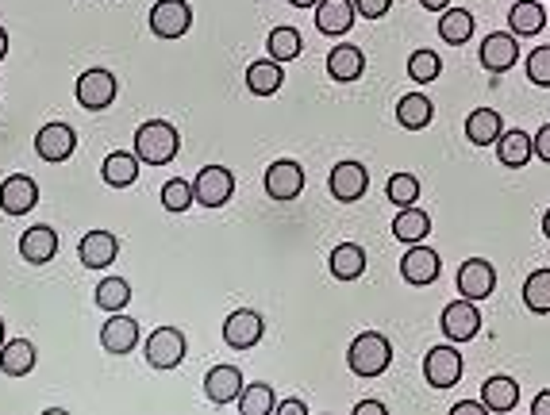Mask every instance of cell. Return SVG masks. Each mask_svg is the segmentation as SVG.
<instances>
[{
  "mask_svg": "<svg viewBox=\"0 0 550 415\" xmlns=\"http://www.w3.org/2000/svg\"><path fill=\"white\" fill-rule=\"evenodd\" d=\"M385 196H389V204H397V208H412V204L420 200V177H416V173H393L389 185H385Z\"/></svg>",
  "mask_w": 550,
  "mask_h": 415,
  "instance_id": "38",
  "label": "cell"
},
{
  "mask_svg": "<svg viewBox=\"0 0 550 415\" xmlns=\"http://www.w3.org/2000/svg\"><path fill=\"white\" fill-rule=\"evenodd\" d=\"M116 254H120V239H116L112 231H89V235L77 243V258H81V266L85 269L112 266Z\"/></svg>",
  "mask_w": 550,
  "mask_h": 415,
  "instance_id": "17",
  "label": "cell"
},
{
  "mask_svg": "<svg viewBox=\"0 0 550 415\" xmlns=\"http://www.w3.org/2000/svg\"><path fill=\"white\" fill-rule=\"evenodd\" d=\"M485 412H489L485 400H462V404L450 408V415H485Z\"/></svg>",
  "mask_w": 550,
  "mask_h": 415,
  "instance_id": "44",
  "label": "cell"
},
{
  "mask_svg": "<svg viewBox=\"0 0 550 415\" xmlns=\"http://www.w3.org/2000/svg\"><path fill=\"white\" fill-rule=\"evenodd\" d=\"M424 377L431 389H454L462 381V354L454 350V342L447 346H431L424 358Z\"/></svg>",
  "mask_w": 550,
  "mask_h": 415,
  "instance_id": "3",
  "label": "cell"
},
{
  "mask_svg": "<svg viewBox=\"0 0 550 415\" xmlns=\"http://www.w3.org/2000/svg\"><path fill=\"white\" fill-rule=\"evenodd\" d=\"M327 189L335 200H343V204H354V200H362L366 189H370V173L362 162H339L331 177H327Z\"/></svg>",
  "mask_w": 550,
  "mask_h": 415,
  "instance_id": "12",
  "label": "cell"
},
{
  "mask_svg": "<svg viewBox=\"0 0 550 415\" xmlns=\"http://www.w3.org/2000/svg\"><path fill=\"white\" fill-rule=\"evenodd\" d=\"M289 4H293V8H316L320 0H289Z\"/></svg>",
  "mask_w": 550,
  "mask_h": 415,
  "instance_id": "49",
  "label": "cell"
},
{
  "mask_svg": "<svg viewBox=\"0 0 550 415\" xmlns=\"http://www.w3.org/2000/svg\"><path fill=\"white\" fill-rule=\"evenodd\" d=\"M497 289V269L493 262H485V258H466L462 269H458V293L466 296V300H489Z\"/></svg>",
  "mask_w": 550,
  "mask_h": 415,
  "instance_id": "11",
  "label": "cell"
},
{
  "mask_svg": "<svg viewBox=\"0 0 550 415\" xmlns=\"http://www.w3.org/2000/svg\"><path fill=\"white\" fill-rule=\"evenodd\" d=\"M135 177H139V154H124V150H116V154L104 158V181H108L112 189H127V185H135Z\"/></svg>",
  "mask_w": 550,
  "mask_h": 415,
  "instance_id": "33",
  "label": "cell"
},
{
  "mask_svg": "<svg viewBox=\"0 0 550 415\" xmlns=\"http://www.w3.org/2000/svg\"><path fill=\"white\" fill-rule=\"evenodd\" d=\"M231 193H235V177H231L227 166H204L197 173V181H193V196L204 208H224Z\"/></svg>",
  "mask_w": 550,
  "mask_h": 415,
  "instance_id": "8",
  "label": "cell"
},
{
  "mask_svg": "<svg viewBox=\"0 0 550 415\" xmlns=\"http://www.w3.org/2000/svg\"><path fill=\"white\" fill-rule=\"evenodd\" d=\"M100 346L108 350V354H131L135 346H139V323L131 316H120V312H112V319L100 327Z\"/></svg>",
  "mask_w": 550,
  "mask_h": 415,
  "instance_id": "19",
  "label": "cell"
},
{
  "mask_svg": "<svg viewBox=\"0 0 550 415\" xmlns=\"http://www.w3.org/2000/svg\"><path fill=\"white\" fill-rule=\"evenodd\" d=\"M527 77L535 85H547L550 89V47H535L527 54Z\"/></svg>",
  "mask_w": 550,
  "mask_h": 415,
  "instance_id": "41",
  "label": "cell"
},
{
  "mask_svg": "<svg viewBox=\"0 0 550 415\" xmlns=\"http://www.w3.org/2000/svg\"><path fill=\"white\" fill-rule=\"evenodd\" d=\"M193 27V8L185 0H158L150 8V31L158 39H181Z\"/></svg>",
  "mask_w": 550,
  "mask_h": 415,
  "instance_id": "7",
  "label": "cell"
},
{
  "mask_svg": "<svg viewBox=\"0 0 550 415\" xmlns=\"http://www.w3.org/2000/svg\"><path fill=\"white\" fill-rule=\"evenodd\" d=\"M35 204H39V185H35L27 173L4 177V185H0V208H4L8 216H27Z\"/></svg>",
  "mask_w": 550,
  "mask_h": 415,
  "instance_id": "15",
  "label": "cell"
},
{
  "mask_svg": "<svg viewBox=\"0 0 550 415\" xmlns=\"http://www.w3.org/2000/svg\"><path fill=\"white\" fill-rule=\"evenodd\" d=\"M439 74H443V58L435 54V50H412L408 54V77L416 81V85H431V81H439Z\"/></svg>",
  "mask_w": 550,
  "mask_h": 415,
  "instance_id": "35",
  "label": "cell"
},
{
  "mask_svg": "<svg viewBox=\"0 0 550 415\" xmlns=\"http://www.w3.org/2000/svg\"><path fill=\"white\" fill-rule=\"evenodd\" d=\"M362 70H366L362 47H354V43L331 47V54H327V74H331V81H343V85H347V81H358Z\"/></svg>",
  "mask_w": 550,
  "mask_h": 415,
  "instance_id": "24",
  "label": "cell"
},
{
  "mask_svg": "<svg viewBox=\"0 0 550 415\" xmlns=\"http://www.w3.org/2000/svg\"><path fill=\"white\" fill-rule=\"evenodd\" d=\"M347 366L354 377H381L385 369L393 366V342L385 339L381 331H362L358 339L350 342L347 350Z\"/></svg>",
  "mask_w": 550,
  "mask_h": 415,
  "instance_id": "1",
  "label": "cell"
},
{
  "mask_svg": "<svg viewBox=\"0 0 550 415\" xmlns=\"http://www.w3.org/2000/svg\"><path fill=\"white\" fill-rule=\"evenodd\" d=\"M300 189H304V170L293 158H281V162H274L266 170V193H270V200H297Z\"/></svg>",
  "mask_w": 550,
  "mask_h": 415,
  "instance_id": "16",
  "label": "cell"
},
{
  "mask_svg": "<svg viewBox=\"0 0 550 415\" xmlns=\"http://www.w3.org/2000/svg\"><path fill=\"white\" fill-rule=\"evenodd\" d=\"M0 369L8 377H27L35 369V346L27 339H16V342H4L0 346Z\"/></svg>",
  "mask_w": 550,
  "mask_h": 415,
  "instance_id": "32",
  "label": "cell"
},
{
  "mask_svg": "<svg viewBox=\"0 0 550 415\" xmlns=\"http://www.w3.org/2000/svg\"><path fill=\"white\" fill-rule=\"evenodd\" d=\"M508 27H512L516 39H531L547 27V8L539 0H520V4L508 8Z\"/></svg>",
  "mask_w": 550,
  "mask_h": 415,
  "instance_id": "25",
  "label": "cell"
},
{
  "mask_svg": "<svg viewBox=\"0 0 550 415\" xmlns=\"http://www.w3.org/2000/svg\"><path fill=\"white\" fill-rule=\"evenodd\" d=\"M266 335V323L258 312H250V308H239V312H231L224 323V342L231 350H250V346H258Z\"/></svg>",
  "mask_w": 550,
  "mask_h": 415,
  "instance_id": "14",
  "label": "cell"
},
{
  "mask_svg": "<svg viewBox=\"0 0 550 415\" xmlns=\"http://www.w3.org/2000/svg\"><path fill=\"white\" fill-rule=\"evenodd\" d=\"M354 8H358L362 20H381V16H389L393 0H354Z\"/></svg>",
  "mask_w": 550,
  "mask_h": 415,
  "instance_id": "42",
  "label": "cell"
},
{
  "mask_svg": "<svg viewBox=\"0 0 550 415\" xmlns=\"http://www.w3.org/2000/svg\"><path fill=\"white\" fill-rule=\"evenodd\" d=\"M481 400H485V408L489 412H516V404H520V385H516V377H508V373H493L485 385H481Z\"/></svg>",
  "mask_w": 550,
  "mask_h": 415,
  "instance_id": "20",
  "label": "cell"
},
{
  "mask_svg": "<svg viewBox=\"0 0 550 415\" xmlns=\"http://www.w3.org/2000/svg\"><path fill=\"white\" fill-rule=\"evenodd\" d=\"M185 335L177 331V327H158V331H150L147 339V362L154 369H177L185 362Z\"/></svg>",
  "mask_w": 550,
  "mask_h": 415,
  "instance_id": "9",
  "label": "cell"
},
{
  "mask_svg": "<svg viewBox=\"0 0 550 415\" xmlns=\"http://www.w3.org/2000/svg\"><path fill=\"white\" fill-rule=\"evenodd\" d=\"M0 346H4V319H0Z\"/></svg>",
  "mask_w": 550,
  "mask_h": 415,
  "instance_id": "52",
  "label": "cell"
},
{
  "mask_svg": "<svg viewBox=\"0 0 550 415\" xmlns=\"http://www.w3.org/2000/svg\"><path fill=\"white\" fill-rule=\"evenodd\" d=\"M439 327H443V335H447L454 346L458 342H470L477 339V331H481V312H477V300H454L443 308V316H439Z\"/></svg>",
  "mask_w": 550,
  "mask_h": 415,
  "instance_id": "5",
  "label": "cell"
},
{
  "mask_svg": "<svg viewBox=\"0 0 550 415\" xmlns=\"http://www.w3.org/2000/svg\"><path fill=\"white\" fill-rule=\"evenodd\" d=\"M354 16H358L354 0H320L316 4V27L324 35H347L354 27Z\"/></svg>",
  "mask_w": 550,
  "mask_h": 415,
  "instance_id": "23",
  "label": "cell"
},
{
  "mask_svg": "<svg viewBox=\"0 0 550 415\" xmlns=\"http://www.w3.org/2000/svg\"><path fill=\"white\" fill-rule=\"evenodd\" d=\"M4 54H8V35H4V27H0V62H4Z\"/></svg>",
  "mask_w": 550,
  "mask_h": 415,
  "instance_id": "50",
  "label": "cell"
},
{
  "mask_svg": "<svg viewBox=\"0 0 550 415\" xmlns=\"http://www.w3.org/2000/svg\"><path fill=\"white\" fill-rule=\"evenodd\" d=\"M20 254H24V262H31V266H47L50 258L58 254V235H54V227L35 223L31 231H24V239H20Z\"/></svg>",
  "mask_w": 550,
  "mask_h": 415,
  "instance_id": "22",
  "label": "cell"
},
{
  "mask_svg": "<svg viewBox=\"0 0 550 415\" xmlns=\"http://www.w3.org/2000/svg\"><path fill=\"white\" fill-rule=\"evenodd\" d=\"M177 150H181V135H177L174 123L150 120L135 131V154L147 166H170L177 158Z\"/></svg>",
  "mask_w": 550,
  "mask_h": 415,
  "instance_id": "2",
  "label": "cell"
},
{
  "mask_svg": "<svg viewBox=\"0 0 550 415\" xmlns=\"http://www.w3.org/2000/svg\"><path fill=\"white\" fill-rule=\"evenodd\" d=\"M274 412L277 415H308V404H304L300 396H293V400H281Z\"/></svg>",
  "mask_w": 550,
  "mask_h": 415,
  "instance_id": "45",
  "label": "cell"
},
{
  "mask_svg": "<svg viewBox=\"0 0 550 415\" xmlns=\"http://www.w3.org/2000/svg\"><path fill=\"white\" fill-rule=\"evenodd\" d=\"M277 408L274 389L270 385H247L243 396H239V412L243 415H270Z\"/></svg>",
  "mask_w": 550,
  "mask_h": 415,
  "instance_id": "39",
  "label": "cell"
},
{
  "mask_svg": "<svg viewBox=\"0 0 550 415\" xmlns=\"http://www.w3.org/2000/svg\"><path fill=\"white\" fill-rule=\"evenodd\" d=\"M435 116V104L424 97V93H408V97H400L397 104V123L400 127H408V131H424L427 123Z\"/></svg>",
  "mask_w": 550,
  "mask_h": 415,
  "instance_id": "30",
  "label": "cell"
},
{
  "mask_svg": "<svg viewBox=\"0 0 550 415\" xmlns=\"http://www.w3.org/2000/svg\"><path fill=\"white\" fill-rule=\"evenodd\" d=\"M439 39L450 43V47L470 43V39H474V16H470L466 8H447V12L439 16Z\"/></svg>",
  "mask_w": 550,
  "mask_h": 415,
  "instance_id": "29",
  "label": "cell"
},
{
  "mask_svg": "<svg viewBox=\"0 0 550 415\" xmlns=\"http://www.w3.org/2000/svg\"><path fill=\"white\" fill-rule=\"evenodd\" d=\"M535 158L550 166V123H543V127H539V135H535Z\"/></svg>",
  "mask_w": 550,
  "mask_h": 415,
  "instance_id": "43",
  "label": "cell"
},
{
  "mask_svg": "<svg viewBox=\"0 0 550 415\" xmlns=\"http://www.w3.org/2000/svg\"><path fill=\"white\" fill-rule=\"evenodd\" d=\"M327 266H331V277H335V281H358V277L366 273V250L358 243H339L331 250Z\"/></svg>",
  "mask_w": 550,
  "mask_h": 415,
  "instance_id": "26",
  "label": "cell"
},
{
  "mask_svg": "<svg viewBox=\"0 0 550 415\" xmlns=\"http://www.w3.org/2000/svg\"><path fill=\"white\" fill-rule=\"evenodd\" d=\"M243 373L239 366H212L204 373V396L212 400V404H231V400H239L243 396Z\"/></svg>",
  "mask_w": 550,
  "mask_h": 415,
  "instance_id": "18",
  "label": "cell"
},
{
  "mask_svg": "<svg viewBox=\"0 0 550 415\" xmlns=\"http://www.w3.org/2000/svg\"><path fill=\"white\" fill-rule=\"evenodd\" d=\"M281 81H285V74H281V62H274V58H262V62L247 66V89L254 97H274Z\"/></svg>",
  "mask_w": 550,
  "mask_h": 415,
  "instance_id": "28",
  "label": "cell"
},
{
  "mask_svg": "<svg viewBox=\"0 0 550 415\" xmlns=\"http://www.w3.org/2000/svg\"><path fill=\"white\" fill-rule=\"evenodd\" d=\"M477 58H481V66H485L489 74H508V70L520 62V43H516L512 31H493V35H485Z\"/></svg>",
  "mask_w": 550,
  "mask_h": 415,
  "instance_id": "10",
  "label": "cell"
},
{
  "mask_svg": "<svg viewBox=\"0 0 550 415\" xmlns=\"http://www.w3.org/2000/svg\"><path fill=\"white\" fill-rule=\"evenodd\" d=\"M524 304L527 312H535V316H547L550 312V269H535L524 281Z\"/></svg>",
  "mask_w": 550,
  "mask_h": 415,
  "instance_id": "36",
  "label": "cell"
},
{
  "mask_svg": "<svg viewBox=\"0 0 550 415\" xmlns=\"http://www.w3.org/2000/svg\"><path fill=\"white\" fill-rule=\"evenodd\" d=\"M77 104L81 108H89V112H104L116 93H120V81L116 74H108V70H85V74L77 77Z\"/></svg>",
  "mask_w": 550,
  "mask_h": 415,
  "instance_id": "4",
  "label": "cell"
},
{
  "mask_svg": "<svg viewBox=\"0 0 550 415\" xmlns=\"http://www.w3.org/2000/svg\"><path fill=\"white\" fill-rule=\"evenodd\" d=\"M543 235H547V243H550V208H547V216H543Z\"/></svg>",
  "mask_w": 550,
  "mask_h": 415,
  "instance_id": "51",
  "label": "cell"
},
{
  "mask_svg": "<svg viewBox=\"0 0 550 415\" xmlns=\"http://www.w3.org/2000/svg\"><path fill=\"white\" fill-rule=\"evenodd\" d=\"M389 408L381 404V400H362V404H354V415H385Z\"/></svg>",
  "mask_w": 550,
  "mask_h": 415,
  "instance_id": "46",
  "label": "cell"
},
{
  "mask_svg": "<svg viewBox=\"0 0 550 415\" xmlns=\"http://www.w3.org/2000/svg\"><path fill=\"white\" fill-rule=\"evenodd\" d=\"M127 304H131V285H127L124 277H108V281L97 285V308H104L108 316H112V312H124Z\"/></svg>",
  "mask_w": 550,
  "mask_h": 415,
  "instance_id": "37",
  "label": "cell"
},
{
  "mask_svg": "<svg viewBox=\"0 0 550 415\" xmlns=\"http://www.w3.org/2000/svg\"><path fill=\"white\" fill-rule=\"evenodd\" d=\"M162 204H166V212H185L189 204H197V196H193V185L189 181H166L162 185Z\"/></svg>",
  "mask_w": 550,
  "mask_h": 415,
  "instance_id": "40",
  "label": "cell"
},
{
  "mask_svg": "<svg viewBox=\"0 0 550 415\" xmlns=\"http://www.w3.org/2000/svg\"><path fill=\"white\" fill-rule=\"evenodd\" d=\"M74 150H77V135L70 123H47V127H39L35 154H39L43 162H66Z\"/></svg>",
  "mask_w": 550,
  "mask_h": 415,
  "instance_id": "13",
  "label": "cell"
},
{
  "mask_svg": "<svg viewBox=\"0 0 550 415\" xmlns=\"http://www.w3.org/2000/svg\"><path fill=\"white\" fill-rule=\"evenodd\" d=\"M497 158L500 166H508V170H524L527 162L535 158V135H524L520 127H516V131H504L497 139Z\"/></svg>",
  "mask_w": 550,
  "mask_h": 415,
  "instance_id": "21",
  "label": "cell"
},
{
  "mask_svg": "<svg viewBox=\"0 0 550 415\" xmlns=\"http://www.w3.org/2000/svg\"><path fill=\"white\" fill-rule=\"evenodd\" d=\"M500 135H504V120H500L497 108H477V112H470L466 139H470L474 147H489V143H497Z\"/></svg>",
  "mask_w": 550,
  "mask_h": 415,
  "instance_id": "27",
  "label": "cell"
},
{
  "mask_svg": "<svg viewBox=\"0 0 550 415\" xmlns=\"http://www.w3.org/2000/svg\"><path fill=\"white\" fill-rule=\"evenodd\" d=\"M266 47H270V58H274V62H293V58H300V50H304V39H300L297 27L285 24L270 31Z\"/></svg>",
  "mask_w": 550,
  "mask_h": 415,
  "instance_id": "34",
  "label": "cell"
},
{
  "mask_svg": "<svg viewBox=\"0 0 550 415\" xmlns=\"http://www.w3.org/2000/svg\"><path fill=\"white\" fill-rule=\"evenodd\" d=\"M531 415H550V389L535 396V404H531Z\"/></svg>",
  "mask_w": 550,
  "mask_h": 415,
  "instance_id": "47",
  "label": "cell"
},
{
  "mask_svg": "<svg viewBox=\"0 0 550 415\" xmlns=\"http://www.w3.org/2000/svg\"><path fill=\"white\" fill-rule=\"evenodd\" d=\"M420 4H424L427 12H447L450 8V0H420Z\"/></svg>",
  "mask_w": 550,
  "mask_h": 415,
  "instance_id": "48",
  "label": "cell"
},
{
  "mask_svg": "<svg viewBox=\"0 0 550 415\" xmlns=\"http://www.w3.org/2000/svg\"><path fill=\"white\" fill-rule=\"evenodd\" d=\"M427 231H431V216H427V212H420L416 204H412V208H400L397 220H393V235H397L400 243H408V246L424 243Z\"/></svg>",
  "mask_w": 550,
  "mask_h": 415,
  "instance_id": "31",
  "label": "cell"
},
{
  "mask_svg": "<svg viewBox=\"0 0 550 415\" xmlns=\"http://www.w3.org/2000/svg\"><path fill=\"white\" fill-rule=\"evenodd\" d=\"M439 254L424 243H412L404 250V258H400V277L408 281V285H416V289H424V285H435L439 281Z\"/></svg>",
  "mask_w": 550,
  "mask_h": 415,
  "instance_id": "6",
  "label": "cell"
}]
</instances>
